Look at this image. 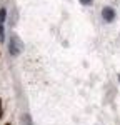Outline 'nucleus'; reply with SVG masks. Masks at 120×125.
<instances>
[{
	"instance_id": "nucleus-7",
	"label": "nucleus",
	"mask_w": 120,
	"mask_h": 125,
	"mask_svg": "<svg viewBox=\"0 0 120 125\" xmlns=\"http://www.w3.org/2000/svg\"><path fill=\"white\" fill-rule=\"evenodd\" d=\"M3 118V108H2V98H0V120Z\"/></svg>"
},
{
	"instance_id": "nucleus-4",
	"label": "nucleus",
	"mask_w": 120,
	"mask_h": 125,
	"mask_svg": "<svg viewBox=\"0 0 120 125\" xmlns=\"http://www.w3.org/2000/svg\"><path fill=\"white\" fill-rule=\"evenodd\" d=\"M5 20H7V9L2 7V9H0V25H3Z\"/></svg>"
},
{
	"instance_id": "nucleus-6",
	"label": "nucleus",
	"mask_w": 120,
	"mask_h": 125,
	"mask_svg": "<svg viewBox=\"0 0 120 125\" xmlns=\"http://www.w3.org/2000/svg\"><path fill=\"white\" fill-rule=\"evenodd\" d=\"M82 5H92V0H80Z\"/></svg>"
},
{
	"instance_id": "nucleus-5",
	"label": "nucleus",
	"mask_w": 120,
	"mask_h": 125,
	"mask_svg": "<svg viewBox=\"0 0 120 125\" xmlns=\"http://www.w3.org/2000/svg\"><path fill=\"white\" fill-rule=\"evenodd\" d=\"M0 42H5V27L0 25Z\"/></svg>"
},
{
	"instance_id": "nucleus-3",
	"label": "nucleus",
	"mask_w": 120,
	"mask_h": 125,
	"mask_svg": "<svg viewBox=\"0 0 120 125\" xmlns=\"http://www.w3.org/2000/svg\"><path fill=\"white\" fill-rule=\"evenodd\" d=\"M20 124L22 125H32V117L29 114H22L20 115Z\"/></svg>"
},
{
	"instance_id": "nucleus-1",
	"label": "nucleus",
	"mask_w": 120,
	"mask_h": 125,
	"mask_svg": "<svg viewBox=\"0 0 120 125\" xmlns=\"http://www.w3.org/2000/svg\"><path fill=\"white\" fill-rule=\"evenodd\" d=\"M22 48H23V45H22V42H20L19 35L12 33V35H10V42H9V52H10V55H12V57L20 55Z\"/></svg>"
},
{
	"instance_id": "nucleus-2",
	"label": "nucleus",
	"mask_w": 120,
	"mask_h": 125,
	"mask_svg": "<svg viewBox=\"0 0 120 125\" xmlns=\"http://www.w3.org/2000/svg\"><path fill=\"white\" fill-rule=\"evenodd\" d=\"M102 19L105 22H113L115 20V10L112 7H103L102 9Z\"/></svg>"
},
{
	"instance_id": "nucleus-8",
	"label": "nucleus",
	"mask_w": 120,
	"mask_h": 125,
	"mask_svg": "<svg viewBox=\"0 0 120 125\" xmlns=\"http://www.w3.org/2000/svg\"><path fill=\"white\" fill-rule=\"evenodd\" d=\"M5 125H10V124H5Z\"/></svg>"
}]
</instances>
